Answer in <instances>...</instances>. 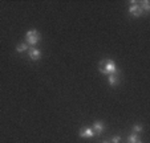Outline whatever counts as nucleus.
I'll list each match as a JSON object with an SVG mask.
<instances>
[{
    "label": "nucleus",
    "instance_id": "f257e3e1",
    "mask_svg": "<svg viewBox=\"0 0 150 143\" xmlns=\"http://www.w3.org/2000/svg\"><path fill=\"white\" fill-rule=\"evenodd\" d=\"M98 69L102 74H112L117 72V66L114 64L113 60H102L101 62L98 64Z\"/></svg>",
    "mask_w": 150,
    "mask_h": 143
},
{
    "label": "nucleus",
    "instance_id": "f03ea898",
    "mask_svg": "<svg viewBox=\"0 0 150 143\" xmlns=\"http://www.w3.org/2000/svg\"><path fill=\"white\" fill-rule=\"evenodd\" d=\"M39 41H40V33L37 31L32 29V31L27 32V35H25V42H27V45H31V46L33 48Z\"/></svg>",
    "mask_w": 150,
    "mask_h": 143
},
{
    "label": "nucleus",
    "instance_id": "7ed1b4c3",
    "mask_svg": "<svg viewBox=\"0 0 150 143\" xmlns=\"http://www.w3.org/2000/svg\"><path fill=\"white\" fill-rule=\"evenodd\" d=\"M132 3L134 4V6H132L130 8H129V12H130L132 15H133L134 17H139V16H142V8H141V6H139V3H136V1H132Z\"/></svg>",
    "mask_w": 150,
    "mask_h": 143
},
{
    "label": "nucleus",
    "instance_id": "20e7f679",
    "mask_svg": "<svg viewBox=\"0 0 150 143\" xmlns=\"http://www.w3.org/2000/svg\"><path fill=\"white\" fill-rule=\"evenodd\" d=\"M94 132L93 130H92V127H82L81 130H80V137L81 138H92L94 137Z\"/></svg>",
    "mask_w": 150,
    "mask_h": 143
},
{
    "label": "nucleus",
    "instance_id": "39448f33",
    "mask_svg": "<svg viewBox=\"0 0 150 143\" xmlns=\"http://www.w3.org/2000/svg\"><path fill=\"white\" fill-rule=\"evenodd\" d=\"M28 54H29V57H31V60H33V61H37V60L41 57V52H40L39 49H36V48H29Z\"/></svg>",
    "mask_w": 150,
    "mask_h": 143
},
{
    "label": "nucleus",
    "instance_id": "423d86ee",
    "mask_svg": "<svg viewBox=\"0 0 150 143\" xmlns=\"http://www.w3.org/2000/svg\"><path fill=\"white\" fill-rule=\"evenodd\" d=\"M108 82H109V85H110V86H116V85H118V82H120L118 70H117L116 73L109 74V77H108Z\"/></svg>",
    "mask_w": 150,
    "mask_h": 143
},
{
    "label": "nucleus",
    "instance_id": "0eeeda50",
    "mask_svg": "<svg viewBox=\"0 0 150 143\" xmlns=\"http://www.w3.org/2000/svg\"><path fill=\"white\" fill-rule=\"evenodd\" d=\"M104 129H105V126H104V123H102L101 121H97V122H94V125H93V127H92V130H93V132L96 135H100L102 131H104Z\"/></svg>",
    "mask_w": 150,
    "mask_h": 143
},
{
    "label": "nucleus",
    "instance_id": "6e6552de",
    "mask_svg": "<svg viewBox=\"0 0 150 143\" xmlns=\"http://www.w3.org/2000/svg\"><path fill=\"white\" fill-rule=\"evenodd\" d=\"M27 49H28V45H27L25 42H20V44H17V46H16V51L19 52V53H21V52H25Z\"/></svg>",
    "mask_w": 150,
    "mask_h": 143
},
{
    "label": "nucleus",
    "instance_id": "1a4fd4ad",
    "mask_svg": "<svg viewBox=\"0 0 150 143\" xmlns=\"http://www.w3.org/2000/svg\"><path fill=\"white\" fill-rule=\"evenodd\" d=\"M127 143H141V140L138 139L137 134H132L130 137H129V139H127Z\"/></svg>",
    "mask_w": 150,
    "mask_h": 143
},
{
    "label": "nucleus",
    "instance_id": "9d476101",
    "mask_svg": "<svg viewBox=\"0 0 150 143\" xmlns=\"http://www.w3.org/2000/svg\"><path fill=\"white\" fill-rule=\"evenodd\" d=\"M139 6H141V8H142V11H149L150 9V3L147 1V0H145V1H142V3H139Z\"/></svg>",
    "mask_w": 150,
    "mask_h": 143
},
{
    "label": "nucleus",
    "instance_id": "9b49d317",
    "mask_svg": "<svg viewBox=\"0 0 150 143\" xmlns=\"http://www.w3.org/2000/svg\"><path fill=\"white\" fill-rule=\"evenodd\" d=\"M134 132H141L142 131V126H139V125H137V126H134Z\"/></svg>",
    "mask_w": 150,
    "mask_h": 143
},
{
    "label": "nucleus",
    "instance_id": "f8f14e48",
    "mask_svg": "<svg viewBox=\"0 0 150 143\" xmlns=\"http://www.w3.org/2000/svg\"><path fill=\"white\" fill-rule=\"evenodd\" d=\"M121 142V138L120 137H114L113 139H112V143H120Z\"/></svg>",
    "mask_w": 150,
    "mask_h": 143
},
{
    "label": "nucleus",
    "instance_id": "ddd939ff",
    "mask_svg": "<svg viewBox=\"0 0 150 143\" xmlns=\"http://www.w3.org/2000/svg\"><path fill=\"white\" fill-rule=\"evenodd\" d=\"M102 143H108V142H102Z\"/></svg>",
    "mask_w": 150,
    "mask_h": 143
}]
</instances>
